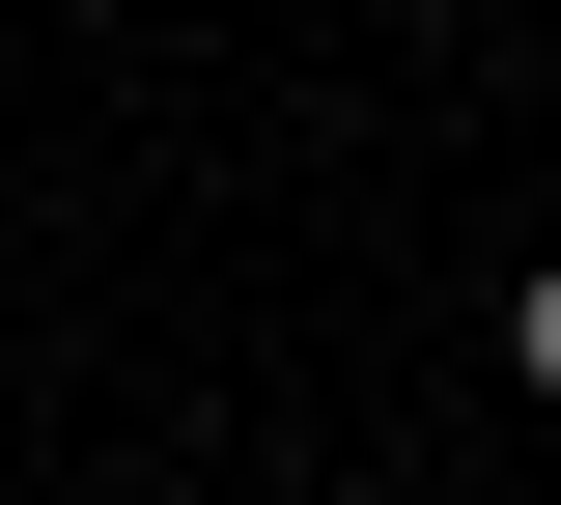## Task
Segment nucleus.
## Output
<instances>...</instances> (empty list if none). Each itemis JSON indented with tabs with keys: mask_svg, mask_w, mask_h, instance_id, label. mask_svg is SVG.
Segmentation results:
<instances>
[{
	"mask_svg": "<svg viewBox=\"0 0 561 505\" xmlns=\"http://www.w3.org/2000/svg\"><path fill=\"white\" fill-rule=\"evenodd\" d=\"M505 365H534V393H561V253H534V309H505Z\"/></svg>",
	"mask_w": 561,
	"mask_h": 505,
	"instance_id": "1",
	"label": "nucleus"
}]
</instances>
